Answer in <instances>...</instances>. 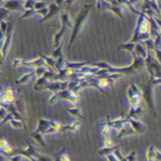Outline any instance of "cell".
I'll return each mask as SVG.
<instances>
[{"instance_id":"obj_1","label":"cell","mask_w":161,"mask_h":161,"mask_svg":"<svg viewBox=\"0 0 161 161\" xmlns=\"http://www.w3.org/2000/svg\"><path fill=\"white\" fill-rule=\"evenodd\" d=\"M126 94H127L128 104H129L130 108H137L141 107L140 105H141L142 99L143 98V94L142 91L135 84H131V86L127 88Z\"/></svg>"},{"instance_id":"obj_2","label":"cell","mask_w":161,"mask_h":161,"mask_svg":"<svg viewBox=\"0 0 161 161\" xmlns=\"http://www.w3.org/2000/svg\"><path fill=\"white\" fill-rule=\"evenodd\" d=\"M15 89L11 86L7 88H1V105L12 104L16 101V92Z\"/></svg>"},{"instance_id":"obj_3","label":"cell","mask_w":161,"mask_h":161,"mask_svg":"<svg viewBox=\"0 0 161 161\" xmlns=\"http://www.w3.org/2000/svg\"><path fill=\"white\" fill-rule=\"evenodd\" d=\"M91 7H92V6L87 5V6L84 8V9H83V10L79 13V15L77 16V18H76V20H75V29H74L73 34H72V37H71V42H70L69 48H71V46H72V44H73V42H74V41H75V38L77 32L79 31L80 26H81V25H82L84 19L86 18V15H87V13H88V11H89V8H90Z\"/></svg>"},{"instance_id":"obj_4","label":"cell","mask_w":161,"mask_h":161,"mask_svg":"<svg viewBox=\"0 0 161 161\" xmlns=\"http://www.w3.org/2000/svg\"><path fill=\"white\" fill-rule=\"evenodd\" d=\"M58 98H61L65 101H67L68 103L75 106L78 104V101H79V96L77 93H75V92L72 91V90H63V91H60L58 92H57Z\"/></svg>"},{"instance_id":"obj_5","label":"cell","mask_w":161,"mask_h":161,"mask_svg":"<svg viewBox=\"0 0 161 161\" xmlns=\"http://www.w3.org/2000/svg\"><path fill=\"white\" fill-rule=\"evenodd\" d=\"M70 81L65 80V81H57V82H49L46 83L42 90H48L51 92H58L60 91H63L65 89H67L69 87Z\"/></svg>"},{"instance_id":"obj_6","label":"cell","mask_w":161,"mask_h":161,"mask_svg":"<svg viewBox=\"0 0 161 161\" xmlns=\"http://www.w3.org/2000/svg\"><path fill=\"white\" fill-rule=\"evenodd\" d=\"M53 125V121H48V120H44V119H41L38 121V125H37V128H36V132H39L42 135H45V132Z\"/></svg>"},{"instance_id":"obj_7","label":"cell","mask_w":161,"mask_h":161,"mask_svg":"<svg viewBox=\"0 0 161 161\" xmlns=\"http://www.w3.org/2000/svg\"><path fill=\"white\" fill-rule=\"evenodd\" d=\"M128 122L130 123V125H132L133 129L136 131V133L138 134H143L145 132V125L140 121V119H134V118H128Z\"/></svg>"},{"instance_id":"obj_8","label":"cell","mask_w":161,"mask_h":161,"mask_svg":"<svg viewBox=\"0 0 161 161\" xmlns=\"http://www.w3.org/2000/svg\"><path fill=\"white\" fill-rule=\"evenodd\" d=\"M133 134H136V131L133 129L132 125H130L129 122H126L122 127L121 129L119 130V133H118V138H123V137H125V136H129V135H133Z\"/></svg>"},{"instance_id":"obj_9","label":"cell","mask_w":161,"mask_h":161,"mask_svg":"<svg viewBox=\"0 0 161 161\" xmlns=\"http://www.w3.org/2000/svg\"><path fill=\"white\" fill-rule=\"evenodd\" d=\"M80 126H81V123L80 121H75L73 122L71 125H63L62 127V130L61 132H65V131H71L73 133H77L80 129Z\"/></svg>"},{"instance_id":"obj_10","label":"cell","mask_w":161,"mask_h":161,"mask_svg":"<svg viewBox=\"0 0 161 161\" xmlns=\"http://www.w3.org/2000/svg\"><path fill=\"white\" fill-rule=\"evenodd\" d=\"M120 148H121V145H114L113 147H110V148H102L101 150L98 151V155L102 158H106L111 154H114L115 151Z\"/></svg>"},{"instance_id":"obj_11","label":"cell","mask_w":161,"mask_h":161,"mask_svg":"<svg viewBox=\"0 0 161 161\" xmlns=\"http://www.w3.org/2000/svg\"><path fill=\"white\" fill-rule=\"evenodd\" d=\"M66 111H67L72 117H74V118L84 119V116H83V114H82L80 108H77V107H74V108H68Z\"/></svg>"},{"instance_id":"obj_12","label":"cell","mask_w":161,"mask_h":161,"mask_svg":"<svg viewBox=\"0 0 161 161\" xmlns=\"http://www.w3.org/2000/svg\"><path fill=\"white\" fill-rule=\"evenodd\" d=\"M156 150L155 146H149L146 151V161H156Z\"/></svg>"},{"instance_id":"obj_13","label":"cell","mask_w":161,"mask_h":161,"mask_svg":"<svg viewBox=\"0 0 161 161\" xmlns=\"http://www.w3.org/2000/svg\"><path fill=\"white\" fill-rule=\"evenodd\" d=\"M42 134H41V133H39V132H36V131H34L33 133H31V137L35 140V142L38 143V144H40L41 146H42V147H44L45 146V143H44V142H43V140H42Z\"/></svg>"},{"instance_id":"obj_14","label":"cell","mask_w":161,"mask_h":161,"mask_svg":"<svg viewBox=\"0 0 161 161\" xmlns=\"http://www.w3.org/2000/svg\"><path fill=\"white\" fill-rule=\"evenodd\" d=\"M55 161H71V158H70V156L68 155V153L66 152V150L63 149L58 152V156L55 159Z\"/></svg>"},{"instance_id":"obj_15","label":"cell","mask_w":161,"mask_h":161,"mask_svg":"<svg viewBox=\"0 0 161 161\" xmlns=\"http://www.w3.org/2000/svg\"><path fill=\"white\" fill-rule=\"evenodd\" d=\"M34 75H36V73H35V69L34 70H32L30 73H28V74H26V75H23V77L21 78V79H19V80H17L16 81V83L17 84H22V83H27L28 81H29V79Z\"/></svg>"},{"instance_id":"obj_16","label":"cell","mask_w":161,"mask_h":161,"mask_svg":"<svg viewBox=\"0 0 161 161\" xmlns=\"http://www.w3.org/2000/svg\"><path fill=\"white\" fill-rule=\"evenodd\" d=\"M9 123V125L13 127V128H25L26 126H25V123H23L22 121H20V120H17V119H15V118H13L11 121H9L8 122Z\"/></svg>"},{"instance_id":"obj_17","label":"cell","mask_w":161,"mask_h":161,"mask_svg":"<svg viewBox=\"0 0 161 161\" xmlns=\"http://www.w3.org/2000/svg\"><path fill=\"white\" fill-rule=\"evenodd\" d=\"M102 142H103V146L102 148H110V147H113V142L111 141V139L108 136V137H105V138H102Z\"/></svg>"},{"instance_id":"obj_18","label":"cell","mask_w":161,"mask_h":161,"mask_svg":"<svg viewBox=\"0 0 161 161\" xmlns=\"http://www.w3.org/2000/svg\"><path fill=\"white\" fill-rule=\"evenodd\" d=\"M58 94H57V93H55V92H52V93H50V94H49L48 99H47V102H48V104L53 105V104H56V103L58 102Z\"/></svg>"},{"instance_id":"obj_19","label":"cell","mask_w":161,"mask_h":161,"mask_svg":"<svg viewBox=\"0 0 161 161\" xmlns=\"http://www.w3.org/2000/svg\"><path fill=\"white\" fill-rule=\"evenodd\" d=\"M52 57L54 58H58L60 57H62V44L60 46H58V48H56L53 53H52Z\"/></svg>"},{"instance_id":"obj_20","label":"cell","mask_w":161,"mask_h":161,"mask_svg":"<svg viewBox=\"0 0 161 161\" xmlns=\"http://www.w3.org/2000/svg\"><path fill=\"white\" fill-rule=\"evenodd\" d=\"M8 146H10L8 142V141H6L5 139H1V142H0V147H1V150H4L6 148H8Z\"/></svg>"},{"instance_id":"obj_21","label":"cell","mask_w":161,"mask_h":161,"mask_svg":"<svg viewBox=\"0 0 161 161\" xmlns=\"http://www.w3.org/2000/svg\"><path fill=\"white\" fill-rule=\"evenodd\" d=\"M22 62H23V60H22V59H19V58H14V59L12 60V65H13V67L17 68V67H20V66H22Z\"/></svg>"},{"instance_id":"obj_22","label":"cell","mask_w":161,"mask_h":161,"mask_svg":"<svg viewBox=\"0 0 161 161\" xmlns=\"http://www.w3.org/2000/svg\"><path fill=\"white\" fill-rule=\"evenodd\" d=\"M126 159L127 161H136V152H131L129 155H127L126 157Z\"/></svg>"},{"instance_id":"obj_23","label":"cell","mask_w":161,"mask_h":161,"mask_svg":"<svg viewBox=\"0 0 161 161\" xmlns=\"http://www.w3.org/2000/svg\"><path fill=\"white\" fill-rule=\"evenodd\" d=\"M36 159H37V161H51L50 158H48V157H46V156H42V155H41V154H39V155L37 156Z\"/></svg>"}]
</instances>
